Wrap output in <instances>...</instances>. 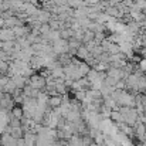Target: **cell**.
Instances as JSON below:
<instances>
[{"label":"cell","mask_w":146,"mask_h":146,"mask_svg":"<svg viewBox=\"0 0 146 146\" xmlns=\"http://www.w3.org/2000/svg\"><path fill=\"white\" fill-rule=\"evenodd\" d=\"M11 113H13V116H14V118L21 119V118H23V115L26 113V111H23L20 106H16V108H11Z\"/></svg>","instance_id":"obj_2"},{"label":"cell","mask_w":146,"mask_h":146,"mask_svg":"<svg viewBox=\"0 0 146 146\" xmlns=\"http://www.w3.org/2000/svg\"><path fill=\"white\" fill-rule=\"evenodd\" d=\"M30 85L34 88H43L46 87V80L40 75H31L30 77Z\"/></svg>","instance_id":"obj_1"},{"label":"cell","mask_w":146,"mask_h":146,"mask_svg":"<svg viewBox=\"0 0 146 146\" xmlns=\"http://www.w3.org/2000/svg\"><path fill=\"white\" fill-rule=\"evenodd\" d=\"M60 102H61V99L58 97H52L48 99V105L50 106H57V105H60Z\"/></svg>","instance_id":"obj_4"},{"label":"cell","mask_w":146,"mask_h":146,"mask_svg":"<svg viewBox=\"0 0 146 146\" xmlns=\"http://www.w3.org/2000/svg\"><path fill=\"white\" fill-rule=\"evenodd\" d=\"M10 135L13 136V138H16V139H23V132H21V128H11V132H10Z\"/></svg>","instance_id":"obj_3"}]
</instances>
